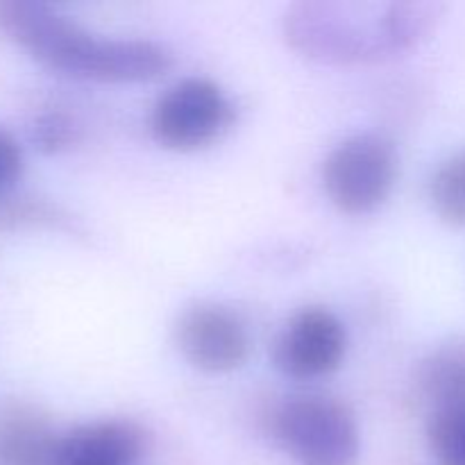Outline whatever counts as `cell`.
<instances>
[{
    "label": "cell",
    "instance_id": "cell-5",
    "mask_svg": "<svg viewBox=\"0 0 465 465\" xmlns=\"http://www.w3.org/2000/svg\"><path fill=\"white\" fill-rule=\"evenodd\" d=\"M232 121L234 107L216 82L186 77L154 103L150 130L163 148L193 153L221 139Z\"/></svg>",
    "mask_w": 465,
    "mask_h": 465
},
{
    "label": "cell",
    "instance_id": "cell-8",
    "mask_svg": "<svg viewBox=\"0 0 465 465\" xmlns=\"http://www.w3.org/2000/svg\"><path fill=\"white\" fill-rule=\"evenodd\" d=\"M145 434L130 420H103L75 427L59 440L57 465H136Z\"/></svg>",
    "mask_w": 465,
    "mask_h": 465
},
{
    "label": "cell",
    "instance_id": "cell-14",
    "mask_svg": "<svg viewBox=\"0 0 465 465\" xmlns=\"http://www.w3.org/2000/svg\"><path fill=\"white\" fill-rule=\"evenodd\" d=\"M23 171V150L12 132L0 127V195L14 186Z\"/></svg>",
    "mask_w": 465,
    "mask_h": 465
},
{
    "label": "cell",
    "instance_id": "cell-2",
    "mask_svg": "<svg viewBox=\"0 0 465 465\" xmlns=\"http://www.w3.org/2000/svg\"><path fill=\"white\" fill-rule=\"evenodd\" d=\"M436 3H300L286 12L291 48L322 64H368L416 48L434 32Z\"/></svg>",
    "mask_w": 465,
    "mask_h": 465
},
{
    "label": "cell",
    "instance_id": "cell-1",
    "mask_svg": "<svg viewBox=\"0 0 465 465\" xmlns=\"http://www.w3.org/2000/svg\"><path fill=\"white\" fill-rule=\"evenodd\" d=\"M0 32L44 66L80 80L150 82L173 64L154 41L98 36L39 0H0Z\"/></svg>",
    "mask_w": 465,
    "mask_h": 465
},
{
    "label": "cell",
    "instance_id": "cell-4",
    "mask_svg": "<svg viewBox=\"0 0 465 465\" xmlns=\"http://www.w3.org/2000/svg\"><path fill=\"white\" fill-rule=\"evenodd\" d=\"M398 180V154L380 134H354L322 166V186L336 209L352 216L375 212Z\"/></svg>",
    "mask_w": 465,
    "mask_h": 465
},
{
    "label": "cell",
    "instance_id": "cell-7",
    "mask_svg": "<svg viewBox=\"0 0 465 465\" xmlns=\"http://www.w3.org/2000/svg\"><path fill=\"white\" fill-rule=\"evenodd\" d=\"M175 343L191 366L212 375L239 371L252 350L245 322L232 309L213 302L193 304L182 313Z\"/></svg>",
    "mask_w": 465,
    "mask_h": 465
},
{
    "label": "cell",
    "instance_id": "cell-3",
    "mask_svg": "<svg viewBox=\"0 0 465 465\" xmlns=\"http://www.w3.org/2000/svg\"><path fill=\"white\" fill-rule=\"evenodd\" d=\"M272 436L298 465H354L361 448L357 418L341 400L295 395L272 413Z\"/></svg>",
    "mask_w": 465,
    "mask_h": 465
},
{
    "label": "cell",
    "instance_id": "cell-10",
    "mask_svg": "<svg viewBox=\"0 0 465 465\" xmlns=\"http://www.w3.org/2000/svg\"><path fill=\"white\" fill-rule=\"evenodd\" d=\"M413 400L427 418L465 404V339L443 343L418 363Z\"/></svg>",
    "mask_w": 465,
    "mask_h": 465
},
{
    "label": "cell",
    "instance_id": "cell-12",
    "mask_svg": "<svg viewBox=\"0 0 465 465\" xmlns=\"http://www.w3.org/2000/svg\"><path fill=\"white\" fill-rule=\"evenodd\" d=\"M427 440L439 465H465V404L427 418Z\"/></svg>",
    "mask_w": 465,
    "mask_h": 465
},
{
    "label": "cell",
    "instance_id": "cell-9",
    "mask_svg": "<svg viewBox=\"0 0 465 465\" xmlns=\"http://www.w3.org/2000/svg\"><path fill=\"white\" fill-rule=\"evenodd\" d=\"M59 440L36 407L7 404L0 411V465H57Z\"/></svg>",
    "mask_w": 465,
    "mask_h": 465
},
{
    "label": "cell",
    "instance_id": "cell-6",
    "mask_svg": "<svg viewBox=\"0 0 465 465\" xmlns=\"http://www.w3.org/2000/svg\"><path fill=\"white\" fill-rule=\"evenodd\" d=\"M348 350V331L336 313L307 307L295 313L272 348V361L291 380H321L339 371Z\"/></svg>",
    "mask_w": 465,
    "mask_h": 465
},
{
    "label": "cell",
    "instance_id": "cell-11",
    "mask_svg": "<svg viewBox=\"0 0 465 465\" xmlns=\"http://www.w3.org/2000/svg\"><path fill=\"white\" fill-rule=\"evenodd\" d=\"M431 207L448 225L465 227V150L445 159L430 184Z\"/></svg>",
    "mask_w": 465,
    "mask_h": 465
},
{
    "label": "cell",
    "instance_id": "cell-13",
    "mask_svg": "<svg viewBox=\"0 0 465 465\" xmlns=\"http://www.w3.org/2000/svg\"><path fill=\"white\" fill-rule=\"evenodd\" d=\"M75 139V127L71 118L62 112L39 114L32 125V141L41 153H59L66 150Z\"/></svg>",
    "mask_w": 465,
    "mask_h": 465
}]
</instances>
